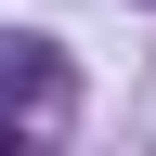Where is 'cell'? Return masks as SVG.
Here are the masks:
<instances>
[{
	"mask_svg": "<svg viewBox=\"0 0 156 156\" xmlns=\"http://www.w3.org/2000/svg\"><path fill=\"white\" fill-rule=\"evenodd\" d=\"M0 91H13L26 117H52V104H65V65H52V39H0Z\"/></svg>",
	"mask_w": 156,
	"mask_h": 156,
	"instance_id": "1",
	"label": "cell"
}]
</instances>
